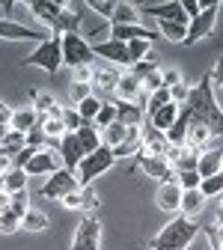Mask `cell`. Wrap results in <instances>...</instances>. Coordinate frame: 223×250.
Masks as SVG:
<instances>
[{"instance_id":"1","label":"cell","mask_w":223,"mask_h":250,"mask_svg":"<svg viewBox=\"0 0 223 250\" xmlns=\"http://www.w3.org/2000/svg\"><path fill=\"white\" fill-rule=\"evenodd\" d=\"M182 107H187L194 119H203L208 128L223 140V110H220V104H217V96H214V86H211L208 72L200 78L197 86H190V96H187V102H184Z\"/></svg>"},{"instance_id":"2","label":"cell","mask_w":223,"mask_h":250,"mask_svg":"<svg viewBox=\"0 0 223 250\" xmlns=\"http://www.w3.org/2000/svg\"><path fill=\"white\" fill-rule=\"evenodd\" d=\"M197 235H200V224L184 217V214H176L173 221L167 227H161V232L149 241V250H187Z\"/></svg>"},{"instance_id":"3","label":"cell","mask_w":223,"mask_h":250,"mask_svg":"<svg viewBox=\"0 0 223 250\" xmlns=\"http://www.w3.org/2000/svg\"><path fill=\"white\" fill-rule=\"evenodd\" d=\"M18 66H36V69H42L45 75L54 78L62 66V39H60V33H51L45 42H39L24 60H18Z\"/></svg>"},{"instance_id":"4","label":"cell","mask_w":223,"mask_h":250,"mask_svg":"<svg viewBox=\"0 0 223 250\" xmlns=\"http://www.w3.org/2000/svg\"><path fill=\"white\" fill-rule=\"evenodd\" d=\"M62 39V66H69L72 72L81 69V66H92L95 62V54H92V45L78 33H60Z\"/></svg>"},{"instance_id":"5","label":"cell","mask_w":223,"mask_h":250,"mask_svg":"<svg viewBox=\"0 0 223 250\" xmlns=\"http://www.w3.org/2000/svg\"><path fill=\"white\" fill-rule=\"evenodd\" d=\"M116 164V158H113V149L110 146H99L95 152H89V155H83V161H81V167H78V182L81 185H92L99 176H104L110 167Z\"/></svg>"},{"instance_id":"6","label":"cell","mask_w":223,"mask_h":250,"mask_svg":"<svg viewBox=\"0 0 223 250\" xmlns=\"http://www.w3.org/2000/svg\"><path fill=\"white\" fill-rule=\"evenodd\" d=\"M69 250H101V221L99 214L89 211L81 217V224L75 229V238L69 244Z\"/></svg>"},{"instance_id":"7","label":"cell","mask_w":223,"mask_h":250,"mask_svg":"<svg viewBox=\"0 0 223 250\" xmlns=\"http://www.w3.org/2000/svg\"><path fill=\"white\" fill-rule=\"evenodd\" d=\"M217 12H220V0H211V3H205V9L187 24V36H184V45H197L200 39H208L214 33L217 27Z\"/></svg>"},{"instance_id":"8","label":"cell","mask_w":223,"mask_h":250,"mask_svg":"<svg viewBox=\"0 0 223 250\" xmlns=\"http://www.w3.org/2000/svg\"><path fill=\"white\" fill-rule=\"evenodd\" d=\"M81 188V182H78V173H72V170H66V167H60L57 173H51L48 176V182L39 188V194L45 197V200H54V203H60L66 194H72V191H78Z\"/></svg>"},{"instance_id":"9","label":"cell","mask_w":223,"mask_h":250,"mask_svg":"<svg viewBox=\"0 0 223 250\" xmlns=\"http://www.w3.org/2000/svg\"><path fill=\"white\" fill-rule=\"evenodd\" d=\"M92 54L104 60L107 66H116V69H131V57H128V45L119 42V39H101L92 45Z\"/></svg>"},{"instance_id":"10","label":"cell","mask_w":223,"mask_h":250,"mask_svg":"<svg viewBox=\"0 0 223 250\" xmlns=\"http://www.w3.org/2000/svg\"><path fill=\"white\" fill-rule=\"evenodd\" d=\"M48 36L51 33H42V30L18 24L12 18H0V39H3V42H45Z\"/></svg>"},{"instance_id":"11","label":"cell","mask_w":223,"mask_h":250,"mask_svg":"<svg viewBox=\"0 0 223 250\" xmlns=\"http://www.w3.org/2000/svg\"><path fill=\"white\" fill-rule=\"evenodd\" d=\"M220 137L208 128L203 119H194L190 116V125H187V137H184V146L197 149V152H208V149H217Z\"/></svg>"},{"instance_id":"12","label":"cell","mask_w":223,"mask_h":250,"mask_svg":"<svg viewBox=\"0 0 223 250\" xmlns=\"http://www.w3.org/2000/svg\"><path fill=\"white\" fill-rule=\"evenodd\" d=\"M30 12H33L36 21L48 24L51 33H60V15H62V3H57V0H30Z\"/></svg>"},{"instance_id":"13","label":"cell","mask_w":223,"mask_h":250,"mask_svg":"<svg viewBox=\"0 0 223 250\" xmlns=\"http://www.w3.org/2000/svg\"><path fill=\"white\" fill-rule=\"evenodd\" d=\"M60 167H62V161H60V155L54 149H36V155L30 158V164L24 167V173L27 176H51Z\"/></svg>"},{"instance_id":"14","label":"cell","mask_w":223,"mask_h":250,"mask_svg":"<svg viewBox=\"0 0 223 250\" xmlns=\"http://www.w3.org/2000/svg\"><path fill=\"white\" fill-rule=\"evenodd\" d=\"M137 167L143 170V176H149V179H155V182H173V179H176L173 167H170L164 158H155V155H146V152L137 155Z\"/></svg>"},{"instance_id":"15","label":"cell","mask_w":223,"mask_h":250,"mask_svg":"<svg viewBox=\"0 0 223 250\" xmlns=\"http://www.w3.org/2000/svg\"><path fill=\"white\" fill-rule=\"evenodd\" d=\"M60 161H62V167L66 170H72V173H78V167H81V161H83V149H81V143H78V137L72 134V131H66L60 137Z\"/></svg>"},{"instance_id":"16","label":"cell","mask_w":223,"mask_h":250,"mask_svg":"<svg viewBox=\"0 0 223 250\" xmlns=\"http://www.w3.org/2000/svg\"><path fill=\"white\" fill-rule=\"evenodd\" d=\"M155 203L161 211L167 214H179V206H182V185L173 179V182H161V188H158L155 194Z\"/></svg>"},{"instance_id":"17","label":"cell","mask_w":223,"mask_h":250,"mask_svg":"<svg viewBox=\"0 0 223 250\" xmlns=\"http://www.w3.org/2000/svg\"><path fill=\"white\" fill-rule=\"evenodd\" d=\"M143 152L167 161V152H170V140H167V134H164V131H158V128H152V125H143Z\"/></svg>"},{"instance_id":"18","label":"cell","mask_w":223,"mask_h":250,"mask_svg":"<svg viewBox=\"0 0 223 250\" xmlns=\"http://www.w3.org/2000/svg\"><path fill=\"white\" fill-rule=\"evenodd\" d=\"M119 78H122V69H116V66H92V86H99L101 92H116V83H119Z\"/></svg>"},{"instance_id":"19","label":"cell","mask_w":223,"mask_h":250,"mask_svg":"<svg viewBox=\"0 0 223 250\" xmlns=\"http://www.w3.org/2000/svg\"><path fill=\"white\" fill-rule=\"evenodd\" d=\"M116 102H140V96H143V83L125 69L122 72V78H119V83H116Z\"/></svg>"},{"instance_id":"20","label":"cell","mask_w":223,"mask_h":250,"mask_svg":"<svg viewBox=\"0 0 223 250\" xmlns=\"http://www.w3.org/2000/svg\"><path fill=\"white\" fill-rule=\"evenodd\" d=\"M116 102V99H113ZM116 119L125 125V128H131V125H143L146 119V107L140 102H116Z\"/></svg>"},{"instance_id":"21","label":"cell","mask_w":223,"mask_h":250,"mask_svg":"<svg viewBox=\"0 0 223 250\" xmlns=\"http://www.w3.org/2000/svg\"><path fill=\"white\" fill-rule=\"evenodd\" d=\"M179 113H182V104H176V102H170V104H164L161 110H155V113H149V125L152 128H158V131H170L173 128V122L179 119Z\"/></svg>"},{"instance_id":"22","label":"cell","mask_w":223,"mask_h":250,"mask_svg":"<svg viewBox=\"0 0 223 250\" xmlns=\"http://www.w3.org/2000/svg\"><path fill=\"white\" fill-rule=\"evenodd\" d=\"M39 122H42V116L33 110V104H30V107H18V110H12V122H9V128H12V131H21V134H27V131H33Z\"/></svg>"},{"instance_id":"23","label":"cell","mask_w":223,"mask_h":250,"mask_svg":"<svg viewBox=\"0 0 223 250\" xmlns=\"http://www.w3.org/2000/svg\"><path fill=\"white\" fill-rule=\"evenodd\" d=\"M223 170V149L217 146V149H208V152H200V161H197V173L203 176V179H208V176H214V173H220Z\"/></svg>"},{"instance_id":"24","label":"cell","mask_w":223,"mask_h":250,"mask_svg":"<svg viewBox=\"0 0 223 250\" xmlns=\"http://www.w3.org/2000/svg\"><path fill=\"white\" fill-rule=\"evenodd\" d=\"M110 39H119V42H134V39H158V33L146 30L143 24H128V27H110Z\"/></svg>"},{"instance_id":"25","label":"cell","mask_w":223,"mask_h":250,"mask_svg":"<svg viewBox=\"0 0 223 250\" xmlns=\"http://www.w3.org/2000/svg\"><path fill=\"white\" fill-rule=\"evenodd\" d=\"M75 137H78V143H81V149H83V155H89V152H95L104 140H101V131L95 128L92 122H83L81 128L75 131Z\"/></svg>"},{"instance_id":"26","label":"cell","mask_w":223,"mask_h":250,"mask_svg":"<svg viewBox=\"0 0 223 250\" xmlns=\"http://www.w3.org/2000/svg\"><path fill=\"white\" fill-rule=\"evenodd\" d=\"M21 229H27V232H48L51 229V221H48V214L42 208L30 206L24 211V217H21Z\"/></svg>"},{"instance_id":"27","label":"cell","mask_w":223,"mask_h":250,"mask_svg":"<svg viewBox=\"0 0 223 250\" xmlns=\"http://www.w3.org/2000/svg\"><path fill=\"white\" fill-rule=\"evenodd\" d=\"M205 197L200 194V188L197 191H182V206H179V214H184V217H190V221H194V217L205 208Z\"/></svg>"},{"instance_id":"28","label":"cell","mask_w":223,"mask_h":250,"mask_svg":"<svg viewBox=\"0 0 223 250\" xmlns=\"http://www.w3.org/2000/svg\"><path fill=\"white\" fill-rule=\"evenodd\" d=\"M27 173L18 170V167H9L3 176H0V188H3L6 194H18V191H27Z\"/></svg>"},{"instance_id":"29","label":"cell","mask_w":223,"mask_h":250,"mask_svg":"<svg viewBox=\"0 0 223 250\" xmlns=\"http://www.w3.org/2000/svg\"><path fill=\"white\" fill-rule=\"evenodd\" d=\"M128 24H140V9H134L131 3L119 0L116 9H113V21H110V27H128Z\"/></svg>"},{"instance_id":"30","label":"cell","mask_w":223,"mask_h":250,"mask_svg":"<svg viewBox=\"0 0 223 250\" xmlns=\"http://www.w3.org/2000/svg\"><path fill=\"white\" fill-rule=\"evenodd\" d=\"M187 125H190V110H187V107H182L179 119L173 122V128L167 131V140H170V146H184V137H187Z\"/></svg>"},{"instance_id":"31","label":"cell","mask_w":223,"mask_h":250,"mask_svg":"<svg viewBox=\"0 0 223 250\" xmlns=\"http://www.w3.org/2000/svg\"><path fill=\"white\" fill-rule=\"evenodd\" d=\"M158 33L164 39L176 42V45H184V36H187V24H176V21H158Z\"/></svg>"},{"instance_id":"32","label":"cell","mask_w":223,"mask_h":250,"mask_svg":"<svg viewBox=\"0 0 223 250\" xmlns=\"http://www.w3.org/2000/svg\"><path fill=\"white\" fill-rule=\"evenodd\" d=\"M125 137H128V128L116 119V122H110L107 128L101 131V140H104V146H110V149H116V146H122L125 143Z\"/></svg>"},{"instance_id":"33","label":"cell","mask_w":223,"mask_h":250,"mask_svg":"<svg viewBox=\"0 0 223 250\" xmlns=\"http://www.w3.org/2000/svg\"><path fill=\"white\" fill-rule=\"evenodd\" d=\"M101 104H104V102H101L99 96H89V99L78 102V104H75V110L81 113V119H83V122H95V116H99Z\"/></svg>"},{"instance_id":"34","label":"cell","mask_w":223,"mask_h":250,"mask_svg":"<svg viewBox=\"0 0 223 250\" xmlns=\"http://www.w3.org/2000/svg\"><path fill=\"white\" fill-rule=\"evenodd\" d=\"M173 102V92H170V86H161V89H155L152 96H146V116L149 113H155V110H161L164 104H170Z\"/></svg>"},{"instance_id":"35","label":"cell","mask_w":223,"mask_h":250,"mask_svg":"<svg viewBox=\"0 0 223 250\" xmlns=\"http://www.w3.org/2000/svg\"><path fill=\"white\" fill-rule=\"evenodd\" d=\"M200 194H203L205 200H214V197H220V194H223V170L200 182Z\"/></svg>"},{"instance_id":"36","label":"cell","mask_w":223,"mask_h":250,"mask_svg":"<svg viewBox=\"0 0 223 250\" xmlns=\"http://www.w3.org/2000/svg\"><path fill=\"white\" fill-rule=\"evenodd\" d=\"M158 69H161V66H158V57H152V54H149L146 60L134 62V66H131L128 72H131V75H134V78L143 83V78H149V75H152V72H158Z\"/></svg>"},{"instance_id":"37","label":"cell","mask_w":223,"mask_h":250,"mask_svg":"<svg viewBox=\"0 0 223 250\" xmlns=\"http://www.w3.org/2000/svg\"><path fill=\"white\" fill-rule=\"evenodd\" d=\"M110 122H116V102H113V99L101 104V110H99V116H95V122H92V125H95L99 131H104Z\"/></svg>"},{"instance_id":"38","label":"cell","mask_w":223,"mask_h":250,"mask_svg":"<svg viewBox=\"0 0 223 250\" xmlns=\"http://www.w3.org/2000/svg\"><path fill=\"white\" fill-rule=\"evenodd\" d=\"M125 45H128L131 66H134V62H140V60H146V57L152 54V42H149V39H134V42H125Z\"/></svg>"},{"instance_id":"39","label":"cell","mask_w":223,"mask_h":250,"mask_svg":"<svg viewBox=\"0 0 223 250\" xmlns=\"http://www.w3.org/2000/svg\"><path fill=\"white\" fill-rule=\"evenodd\" d=\"M42 131H45V137L51 140V137H62L66 134V125H62V116H42Z\"/></svg>"},{"instance_id":"40","label":"cell","mask_w":223,"mask_h":250,"mask_svg":"<svg viewBox=\"0 0 223 250\" xmlns=\"http://www.w3.org/2000/svg\"><path fill=\"white\" fill-rule=\"evenodd\" d=\"M0 146H3L9 155H15L18 149H24V146H27V134H21V131H12V128H9V131H6V137H3V143H0Z\"/></svg>"},{"instance_id":"41","label":"cell","mask_w":223,"mask_h":250,"mask_svg":"<svg viewBox=\"0 0 223 250\" xmlns=\"http://www.w3.org/2000/svg\"><path fill=\"white\" fill-rule=\"evenodd\" d=\"M89 12H95V15H101L107 24L113 21V9H116V3H110V0H89Z\"/></svg>"},{"instance_id":"42","label":"cell","mask_w":223,"mask_h":250,"mask_svg":"<svg viewBox=\"0 0 223 250\" xmlns=\"http://www.w3.org/2000/svg\"><path fill=\"white\" fill-rule=\"evenodd\" d=\"M176 182L182 185V191H197L200 182H203V176L197 170H184V173H176Z\"/></svg>"},{"instance_id":"43","label":"cell","mask_w":223,"mask_h":250,"mask_svg":"<svg viewBox=\"0 0 223 250\" xmlns=\"http://www.w3.org/2000/svg\"><path fill=\"white\" fill-rule=\"evenodd\" d=\"M15 229H21V217L9 208L0 211V232H15Z\"/></svg>"},{"instance_id":"44","label":"cell","mask_w":223,"mask_h":250,"mask_svg":"<svg viewBox=\"0 0 223 250\" xmlns=\"http://www.w3.org/2000/svg\"><path fill=\"white\" fill-rule=\"evenodd\" d=\"M62 125H66V131H78L81 125H83V119H81V113L75 110V107H62Z\"/></svg>"},{"instance_id":"45","label":"cell","mask_w":223,"mask_h":250,"mask_svg":"<svg viewBox=\"0 0 223 250\" xmlns=\"http://www.w3.org/2000/svg\"><path fill=\"white\" fill-rule=\"evenodd\" d=\"M81 197H83V211H86V214L99 208V194H95L92 185H81Z\"/></svg>"},{"instance_id":"46","label":"cell","mask_w":223,"mask_h":250,"mask_svg":"<svg viewBox=\"0 0 223 250\" xmlns=\"http://www.w3.org/2000/svg\"><path fill=\"white\" fill-rule=\"evenodd\" d=\"M30 208V197H27V191H18V194H12V200H9V211H15L18 217H24V211Z\"/></svg>"},{"instance_id":"47","label":"cell","mask_w":223,"mask_h":250,"mask_svg":"<svg viewBox=\"0 0 223 250\" xmlns=\"http://www.w3.org/2000/svg\"><path fill=\"white\" fill-rule=\"evenodd\" d=\"M36 155V149L33 146H24V149H18L15 155H12V167H18V170H24L27 164H30V158Z\"/></svg>"},{"instance_id":"48","label":"cell","mask_w":223,"mask_h":250,"mask_svg":"<svg viewBox=\"0 0 223 250\" xmlns=\"http://www.w3.org/2000/svg\"><path fill=\"white\" fill-rule=\"evenodd\" d=\"M69 92H72V99H75V104H78V102H83V99L92 96V83H75V81H72Z\"/></svg>"},{"instance_id":"49","label":"cell","mask_w":223,"mask_h":250,"mask_svg":"<svg viewBox=\"0 0 223 250\" xmlns=\"http://www.w3.org/2000/svg\"><path fill=\"white\" fill-rule=\"evenodd\" d=\"M170 92H173V102H176V104H184V102H187V96H190V83H187V81H182V83L170 86Z\"/></svg>"},{"instance_id":"50","label":"cell","mask_w":223,"mask_h":250,"mask_svg":"<svg viewBox=\"0 0 223 250\" xmlns=\"http://www.w3.org/2000/svg\"><path fill=\"white\" fill-rule=\"evenodd\" d=\"M205 235H208V241H211V250H223V224L208 227V229H205Z\"/></svg>"},{"instance_id":"51","label":"cell","mask_w":223,"mask_h":250,"mask_svg":"<svg viewBox=\"0 0 223 250\" xmlns=\"http://www.w3.org/2000/svg\"><path fill=\"white\" fill-rule=\"evenodd\" d=\"M60 206L83 211V197H81V188H78V191H72V194H66V197H62V200H60Z\"/></svg>"},{"instance_id":"52","label":"cell","mask_w":223,"mask_h":250,"mask_svg":"<svg viewBox=\"0 0 223 250\" xmlns=\"http://www.w3.org/2000/svg\"><path fill=\"white\" fill-rule=\"evenodd\" d=\"M45 131H42V125H36L33 131H27V146H33V149H42L45 146Z\"/></svg>"},{"instance_id":"53","label":"cell","mask_w":223,"mask_h":250,"mask_svg":"<svg viewBox=\"0 0 223 250\" xmlns=\"http://www.w3.org/2000/svg\"><path fill=\"white\" fill-rule=\"evenodd\" d=\"M182 9H184V15H187V21H194L203 9H205V3H197V0H182Z\"/></svg>"},{"instance_id":"54","label":"cell","mask_w":223,"mask_h":250,"mask_svg":"<svg viewBox=\"0 0 223 250\" xmlns=\"http://www.w3.org/2000/svg\"><path fill=\"white\" fill-rule=\"evenodd\" d=\"M208 78H211V86L217 89H223V57H217V62H214V69L208 72Z\"/></svg>"},{"instance_id":"55","label":"cell","mask_w":223,"mask_h":250,"mask_svg":"<svg viewBox=\"0 0 223 250\" xmlns=\"http://www.w3.org/2000/svg\"><path fill=\"white\" fill-rule=\"evenodd\" d=\"M161 78H164V86H176V83L184 81V75L179 69H161Z\"/></svg>"},{"instance_id":"56","label":"cell","mask_w":223,"mask_h":250,"mask_svg":"<svg viewBox=\"0 0 223 250\" xmlns=\"http://www.w3.org/2000/svg\"><path fill=\"white\" fill-rule=\"evenodd\" d=\"M75 83H92V66H81V69H75V78H72Z\"/></svg>"},{"instance_id":"57","label":"cell","mask_w":223,"mask_h":250,"mask_svg":"<svg viewBox=\"0 0 223 250\" xmlns=\"http://www.w3.org/2000/svg\"><path fill=\"white\" fill-rule=\"evenodd\" d=\"M9 122H12V107L0 99V125H9Z\"/></svg>"},{"instance_id":"58","label":"cell","mask_w":223,"mask_h":250,"mask_svg":"<svg viewBox=\"0 0 223 250\" xmlns=\"http://www.w3.org/2000/svg\"><path fill=\"white\" fill-rule=\"evenodd\" d=\"M0 6H3V12H12V9H15V3H12V0H3Z\"/></svg>"},{"instance_id":"59","label":"cell","mask_w":223,"mask_h":250,"mask_svg":"<svg viewBox=\"0 0 223 250\" xmlns=\"http://www.w3.org/2000/svg\"><path fill=\"white\" fill-rule=\"evenodd\" d=\"M6 131H9V125H0V143H3V137H6Z\"/></svg>"},{"instance_id":"60","label":"cell","mask_w":223,"mask_h":250,"mask_svg":"<svg viewBox=\"0 0 223 250\" xmlns=\"http://www.w3.org/2000/svg\"><path fill=\"white\" fill-rule=\"evenodd\" d=\"M0 176H3V170H0Z\"/></svg>"}]
</instances>
